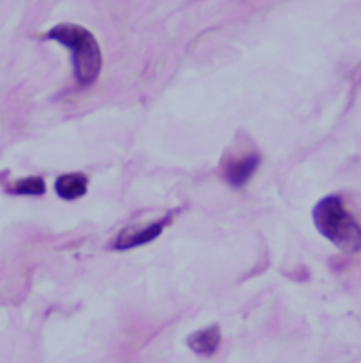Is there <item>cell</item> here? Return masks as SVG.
Masks as SVG:
<instances>
[{"label":"cell","mask_w":361,"mask_h":363,"mask_svg":"<svg viewBox=\"0 0 361 363\" xmlns=\"http://www.w3.org/2000/svg\"><path fill=\"white\" fill-rule=\"evenodd\" d=\"M44 37L71 50L74 72L82 86L92 85L102 69V51L95 35L82 26L62 23L50 28Z\"/></svg>","instance_id":"cell-1"},{"label":"cell","mask_w":361,"mask_h":363,"mask_svg":"<svg viewBox=\"0 0 361 363\" xmlns=\"http://www.w3.org/2000/svg\"><path fill=\"white\" fill-rule=\"evenodd\" d=\"M318 232L346 253L361 252V226L338 195L322 198L312 211Z\"/></svg>","instance_id":"cell-2"},{"label":"cell","mask_w":361,"mask_h":363,"mask_svg":"<svg viewBox=\"0 0 361 363\" xmlns=\"http://www.w3.org/2000/svg\"><path fill=\"white\" fill-rule=\"evenodd\" d=\"M164 226H166L164 220L153 222L146 226H140V225L129 226L123 229L118 236L116 249L127 250V249H133V247L150 243L163 233Z\"/></svg>","instance_id":"cell-3"},{"label":"cell","mask_w":361,"mask_h":363,"mask_svg":"<svg viewBox=\"0 0 361 363\" xmlns=\"http://www.w3.org/2000/svg\"><path fill=\"white\" fill-rule=\"evenodd\" d=\"M258 155H246L243 157H233L223 166V177L234 188H240L250 182L260 166Z\"/></svg>","instance_id":"cell-4"},{"label":"cell","mask_w":361,"mask_h":363,"mask_svg":"<svg viewBox=\"0 0 361 363\" xmlns=\"http://www.w3.org/2000/svg\"><path fill=\"white\" fill-rule=\"evenodd\" d=\"M220 342L222 337L217 325H210L207 328L195 331L186 338L188 348L199 357L214 355L220 348Z\"/></svg>","instance_id":"cell-5"},{"label":"cell","mask_w":361,"mask_h":363,"mask_svg":"<svg viewBox=\"0 0 361 363\" xmlns=\"http://www.w3.org/2000/svg\"><path fill=\"white\" fill-rule=\"evenodd\" d=\"M88 179L82 173H71L61 176L55 182L57 194L67 201H74L86 194Z\"/></svg>","instance_id":"cell-6"},{"label":"cell","mask_w":361,"mask_h":363,"mask_svg":"<svg viewBox=\"0 0 361 363\" xmlns=\"http://www.w3.org/2000/svg\"><path fill=\"white\" fill-rule=\"evenodd\" d=\"M14 192L20 195H41L45 192V184L40 177H27L14 184Z\"/></svg>","instance_id":"cell-7"}]
</instances>
